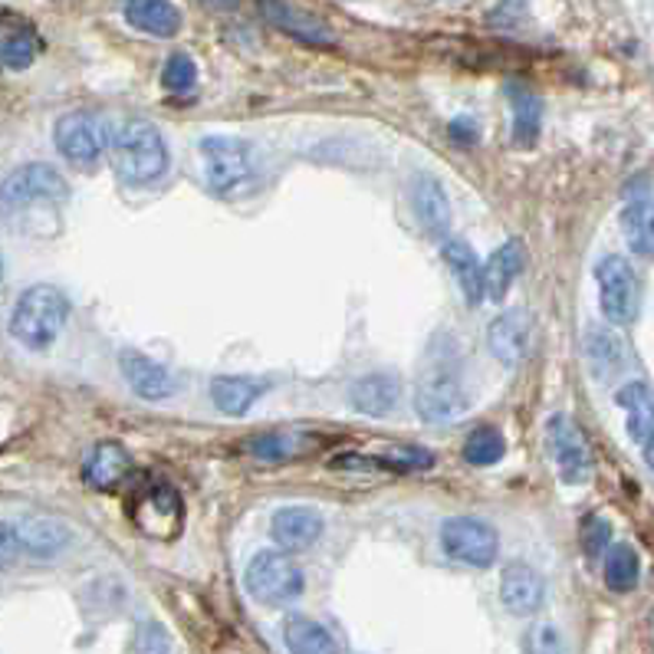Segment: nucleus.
<instances>
[{"label": "nucleus", "instance_id": "obj_20", "mask_svg": "<svg viewBox=\"0 0 654 654\" xmlns=\"http://www.w3.org/2000/svg\"><path fill=\"white\" fill-rule=\"evenodd\" d=\"M40 53L37 30L17 17V14H0V66L8 70H27Z\"/></svg>", "mask_w": 654, "mask_h": 654}, {"label": "nucleus", "instance_id": "obj_39", "mask_svg": "<svg viewBox=\"0 0 654 654\" xmlns=\"http://www.w3.org/2000/svg\"><path fill=\"white\" fill-rule=\"evenodd\" d=\"M21 553H24V546H21L17 527L0 520V569H11V566L17 563Z\"/></svg>", "mask_w": 654, "mask_h": 654}, {"label": "nucleus", "instance_id": "obj_31", "mask_svg": "<svg viewBox=\"0 0 654 654\" xmlns=\"http://www.w3.org/2000/svg\"><path fill=\"white\" fill-rule=\"evenodd\" d=\"M316 447L319 441H309L306 434H257L247 451L257 460H293V457H306Z\"/></svg>", "mask_w": 654, "mask_h": 654}, {"label": "nucleus", "instance_id": "obj_19", "mask_svg": "<svg viewBox=\"0 0 654 654\" xmlns=\"http://www.w3.org/2000/svg\"><path fill=\"white\" fill-rule=\"evenodd\" d=\"M349 402L356 411L372 415V418H385L398 408L402 402V382L388 372H372L353 382L349 388Z\"/></svg>", "mask_w": 654, "mask_h": 654}, {"label": "nucleus", "instance_id": "obj_26", "mask_svg": "<svg viewBox=\"0 0 654 654\" xmlns=\"http://www.w3.org/2000/svg\"><path fill=\"white\" fill-rule=\"evenodd\" d=\"M128 454L122 444L115 441H102L92 447V454L86 457L83 464V480L92 486V490H112L122 483V477L128 473Z\"/></svg>", "mask_w": 654, "mask_h": 654}, {"label": "nucleus", "instance_id": "obj_22", "mask_svg": "<svg viewBox=\"0 0 654 654\" xmlns=\"http://www.w3.org/2000/svg\"><path fill=\"white\" fill-rule=\"evenodd\" d=\"M125 21L151 37L169 40L182 30V14L172 0H125Z\"/></svg>", "mask_w": 654, "mask_h": 654}, {"label": "nucleus", "instance_id": "obj_24", "mask_svg": "<svg viewBox=\"0 0 654 654\" xmlns=\"http://www.w3.org/2000/svg\"><path fill=\"white\" fill-rule=\"evenodd\" d=\"M615 402L628 411L631 441L644 447L654 437V388L647 382H628L615 392Z\"/></svg>", "mask_w": 654, "mask_h": 654}, {"label": "nucleus", "instance_id": "obj_1", "mask_svg": "<svg viewBox=\"0 0 654 654\" xmlns=\"http://www.w3.org/2000/svg\"><path fill=\"white\" fill-rule=\"evenodd\" d=\"M470 408L467 359L454 330H437L415 375V411L428 424H451Z\"/></svg>", "mask_w": 654, "mask_h": 654}, {"label": "nucleus", "instance_id": "obj_6", "mask_svg": "<svg viewBox=\"0 0 654 654\" xmlns=\"http://www.w3.org/2000/svg\"><path fill=\"white\" fill-rule=\"evenodd\" d=\"M247 592L260 605H286L303 595V569L293 563V556L283 550H263L247 566Z\"/></svg>", "mask_w": 654, "mask_h": 654}, {"label": "nucleus", "instance_id": "obj_18", "mask_svg": "<svg viewBox=\"0 0 654 654\" xmlns=\"http://www.w3.org/2000/svg\"><path fill=\"white\" fill-rule=\"evenodd\" d=\"M273 540L286 553H303L322 536V517L309 507H280L273 514Z\"/></svg>", "mask_w": 654, "mask_h": 654}, {"label": "nucleus", "instance_id": "obj_16", "mask_svg": "<svg viewBox=\"0 0 654 654\" xmlns=\"http://www.w3.org/2000/svg\"><path fill=\"white\" fill-rule=\"evenodd\" d=\"M501 599L514 615H536L546 602V582L533 566L510 563L501 576Z\"/></svg>", "mask_w": 654, "mask_h": 654}, {"label": "nucleus", "instance_id": "obj_34", "mask_svg": "<svg viewBox=\"0 0 654 654\" xmlns=\"http://www.w3.org/2000/svg\"><path fill=\"white\" fill-rule=\"evenodd\" d=\"M161 86L175 96H185L198 86V66L188 53H172L165 60V70H161Z\"/></svg>", "mask_w": 654, "mask_h": 654}, {"label": "nucleus", "instance_id": "obj_14", "mask_svg": "<svg viewBox=\"0 0 654 654\" xmlns=\"http://www.w3.org/2000/svg\"><path fill=\"white\" fill-rule=\"evenodd\" d=\"M585 362L595 382L612 385L628 369V346L612 325H589L585 333Z\"/></svg>", "mask_w": 654, "mask_h": 654}, {"label": "nucleus", "instance_id": "obj_21", "mask_svg": "<svg viewBox=\"0 0 654 654\" xmlns=\"http://www.w3.org/2000/svg\"><path fill=\"white\" fill-rule=\"evenodd\" d=\"M411 205H415V214L428 227L431 237H447L454 214H451V201H447V192H444L441 182H434L428 175L415 178V185H411Z\"/></svg>", "mask_w": 654, "mask_h": 654}, {"label": "nucleus", "instance_id": "obj_3", "mask_svg": "<svg viewBox=\"0 0 654 654\" xmlns=\"http://www.w3.org/2000/svg\"><path fill=\"white\" fill-rule=\"evenodd\" d=\"M66 201H70L66 178L53 165H44V161L21 165L0 182V218L11 224L34 214H50Z\"/></svg>", "mask_w": 654, "mask_h": 654}, {"label": "nucleus", "instance_id": "obj_43", "mask_svg": "<svg viewBox=\"0 0 654 654\" xmlns=\"http://www.w3.org/2000/svg\"><path fill=\"white\" fill-rule=\"evenodd\" d=\"M0 280H4V263H0Z\"/></svg>", "mask_w": 654, "mask_h": 654}, {"label": "nucleus", "instance_id": "obj_41", "mask_svg": "<svg viewBox=\"0 0 654 654\" xmlns=\"http://www.w3.org/2000/svg\"><path fill=\"white\" fill-rule=\"evenodd\" d=\"M205 8H211V11H234L240 0H201Z\"/></svg>", "mask_w": 654, "mask_h": 654}, {"label": "nucleus", "instance_id": "obj_28", "mask_svg": "<svg viewBox=\"0 0 654 654\" xmlns=\"http://www.w3.org/2000/svg\"><path fill=\"white\" fill-rule=\"evenodd\" d=\"M283 641L289 654H340L336 638L306 615H289L283 621Z\"/></svg>", "mask_w": 654, "mask_h": 654}, {"label": "nucleus", "instance_id": "obj_33", "mask_svg": "<svg viewBox=\"0 0 654 654\" xmlns=\"http://www.w3.org/2000/svg\"><path fill=\"white\" fill-rule=\"evenodd\" d=\"M507 451V441L497 428H477L467 441H464V460L473 467H490L497 464Z\"/></svg>", "mask_w": 654, "mask_h": 654}, {"label": "nucleus", "instance_id": "obj_4", "mask_svg": "<svg viewBox=\"0 0 654 654\" xmlns=\"http://www.w3.org/2000/svg\"><path fill=\"white\" fill-rule=\"evenodd\" d=\"M70 319V299L53 283H37L21 293L11 312V336L34 353H44L57 343Z\"/></svg>", "mask_w": 654, "mask_h": 654}, {"label": "nucleus", "instance_id": "obj_13", "mask_svg": "<svg viewBox=\"0 0 654 654\" xmlns=\"http://www.w3.org/2000/svg\"><path fill=\"white\" fill-rule=\"evenodd\" d=\"M527 343H530V319L520 306L504 309L486 330V346L494 353V359L504 369H517L527 356Z\"/></svg>", "mask_w": 654, "mask_h": 654}, {"label": "nucleus", "instance_id": "obj_23", "mask_svg": "<svg viewBox=\"0 0 654 654\" xmlns=\"http://www.w3.org/2000/svg\"><path fill=\"white\" fill-rule=\"evenodd\" d=\"M520 270H523V244L520 240H507L504 247H497L494 254H490L486 263H483V293L494 303H504V296L510 293V286L520 276Z\"/></svg>", "mask_w": 654, "mask_h": 654}, {"label": "nucleus", "instance_id": "obj_9", "mask_svg": "<svg viewBox=\"0 0 654 654\" xmlns=\"http://www.w3.org/2000/svg\"><path fill=\"white\" fill-rule=\"evenodd\" d=\"M132 520L135 527L158 540V543H169L182 533V523H185V507H182V497L172 483H148L138 490V497L132 504Z\"/></svg>", "mask_w": 654, "mask_h": 654}, {"label": "nucleus", "instance_id": "obj_30", "mask_svg": "<svg viewBox=\"0 0 654 654\" xmlns=\"http://www.w3.org/2000/svg\"><path fill=\"white\" fill-rule=\"evenodd\" d=\"M510 109H514V135L520 145H530L536 141L540 135V125H543V102L533 89L527 86H510Z\"/></svg>", "mask_w": 654, "mask_h": 654}, {"label": "nucleus", "instance_id": "obj_8", "mask_svg": "<svg viewBox=\"0 0 654 654\" xmlns=\"http://www.w3.org/2000/svg\"><path fill=\"white\" fill-rule=\"evenodd\" d=\"M441 546L444 553L470 569H486L497 563L501 536L486 520L477 517H451L441 523Z\"/></svg>", "mask_w": 654, "mask_h": 654}, {"label": "nucleus", "instance_id": "obj_7", "mask_svg": "<svg viewBox=\"0 0 654 654\" xmlns=\"http://www.w3.org/2000/svg\"><path fill=\"white\" fill-rule=\"evenodd\" d=\"M595 283H599V306L602 316L612 325H628L638 319V306H641V289H638V276L634 267L618 257L608 254L595 263Z\"/></svg>", "mask_w": 654, "mask_h": 654}, {"label": "nucleus", "instance_id": "obj_38", "mask_svg": "<svg viewBox=\"0 0 654 654\" xmlns=\"http://www.w3.org/2000/svg\"><path fill=\"white\" fill-rule=\"evenodd\" d=\"M608 540H612V527L599 517L585 520L582 527V543H585V553L589 556H599L602 550H608Z\"/></svg>", "mask_w": 654, "mask_h": 654}, {"label": "nucleus", "instance_id": "obj_25", "mask_svg": "<svg viewBox=\"0 0 654 654\" xmlns=\"http://www.w3.org/2000/svg\"><path fill=\"white\" fill-rule=\"evenodd\" d=\"M267 388L270 382L257 375H218L211 382V398L224 415H247Z\"/></svg>", "mask_w": 654, "mask_h": 654}, {"label": "nucleus", "instance_id": "obj_27", "mask_svg": "<svg viewBox=\"0 0 654 654\" xmlns=\"http://www.w3.org/2000/svg\"><path fill=\"white\" fill-rule=\"evenodd\" d=\"M441 250H444V263L451 267V273H454V280H457V286L464 293V299L470 306H477L486 293H483V267H480L473 247L467 240H444Z\"/></svg>", "mask_w": 654, "mask_h": 654}, {"label": "nucleus", "instance_id": "obj_40", "mask_svg": "<svg viewBox=\"0 0 654 654\" xmlns=\"http://www.w3.org/2000/svg\"><path fill=\"white\" fill-rule=\"evenodd\" d=\"M451 135H454L457 141H464V145L477 141V128L470 125V119H454V122H451Z\"/></svg>", "mask_w": 654, "mask_h": 654}, {"label": "nucleus", "instance_id": "obj_2", "mask_svg": "<svg viewBox=\"0 0 654 654\" xmlns=\"http://www.w3.org/2000/svg\"><path fill=\"white\" fill-rule=\"evenodd\" d=\"M109 151H112L115 175L132 188H148V185L165 178L169 169H172V151H169L165 135H161L151 122H141V119L125 122L112 135Z\"/></svg>", "mask_w": 654, "mask_h": 654}, {"label": "nucleus", "instance_id": "obj_12", "mask_svg": "<svg viewBox=\"0 0 654 654\" xmlns=\"http://www.w3.org/2000/svg\"><path fill=\"white\" fill-rule=\"evenodd\" d=\"M119 369H122L128 388L145 402H169L178 392V382L165 366L141 356V353H135V349H125L119 356Z\"/></svg>", "mask_w": 654, "mask_h": 654}, {"label": "nucleus", "instance_id": "obj_11", "mask_svg": "<svg viewBox=\"0 0 654 654\" xmlns=\"http://www.w3.org/2000/svg\"><path fill=\"white\" fill-rule=\"evenodd\" d=\"M53 141L60 148V155L73 165H92V161L102 158V151L109 148V132L106 122L92 112H70L57 122L53 128Z\"/></svg>", "mask_w": 654, "mask_h": 654}, {"label": "nucleus", "instance_id": "obj_17", "mask_svg": "<svg viewBox=\"0 0 654 654\" xmlns=\"http://www.w3.org/2000/svg\"><path fill=\"white\" fill-rule=\"evenodd\" d=\"M14 527H17V536H21L24 553L37 556V559L60 556V553L73 543L70 527H66L63 520H57V517H47V514H27V517H21Z\"/></svg>", "mask_w": 654, "mask_h": 654}, {"label": "nucleus", "instance_id": "obj_29", "mask_svg": "<svg viewBox=\"0 0 654 654\" xmlns=\"http://www.w3.org/2000/svg\"><path fill=\"white\" fill-rule=\"evenodd\" d=\"M621 234L631 247V254L654 260V201L634 198L621 211Z\"/></svg>", "mask_w": 654, "mask_h": 654}, {"label": "nucleus", "instance_id": "obj_10", "mask_svg": "<svg viewBox=\"0 0 654 654\" xmlns=\"http://www.w3.org/2000/svg\"><path fill=\"white\" fill-rule=\"evenodd\" d=\"M546 444L553 454V464L559 470V477L572 486L585 483L592 477V451L585 434L579 431V424L569 415H553L546 421Z\"/></svg>", "mask_w": 654, "mask_h": 654}, {"label": "nucleus", "instance_id": "obj_42", "mask_svg": "<svg viewBox=\"0 0 654 654\" xmlns=\"http://www.w3.org/2000/svg\"><path fill=\"white\" fill-rule=\"evenodd\" d=\"M644 460H647V467H651V473H654V437L644 444Z\"/></svg>", "mask_w": 654, "mask_h": 654}, {"label": "nucleus", "instance_id": "obj_35", "mask_svg": "<svg viewBox=\"0 0 654 654\" xmlns=\"http://www.w3.org/2000/svg\"><path fill=\"white\" fill-rule=\"evenodd\" d=\"M369 464L408 473V470H428V467H434V454L424 451V447H395V451H388L382 457H372Z\"/></svg>", "mask_w": 654, "mask_h": 654}, {"label": "nucleus", "instance_id": "obj_37", "mask_svg": "<svg viewBox=\"0 0 654 654\" xmlns=\"http://www.w3.org/2000/svg\"><path fill=\"white\" fill-rule=\"evenodd\" d=\"M135 651L138 654H175V644H172L165 628L155 625V621H145L135 631Z\"/></svg>", "mask_w": 654, "mask_h": 654}, {"label": "nucleus", "instance_id": "obj_15", "mask_svg": "<svg viewBox=\"0 0 654 654\" xmlns=\"http://www.w3.org/2000/svg\"><path fill=\"white\" fill-rule=\"evenodd\" d=\"M263 14L273 27H280L283 34H289L293 40L306 44V47H333L336 37H333V27L312 17L309 11L303 8H293L286 0H263Z\"/></svg>", "mask_w": 654, "mask_h": 654}, {"label": "nucleus", "instance_id": "obj_5", "mask_svg": "<svg viewBox=\"0 0 654 654\" xmlns=\"http://www.w3.org/2000/svg\"><path fill=\"white\" fill-rule=\"evenodd\" d=\"M201 158L208 185L221 198H237L257 182V151L247 138L208 135L201 138Z\"/></svg>", "mask_w": 654, "mask_h": 654}, {"label": "nucleus", "instance_id": "obj_36", "mask_svg": "<svg viewBox=\"0 0 654 654\" xmlns=\"http://www.w3.org/2000/svg\"><path fill=\"white\" fill-rule=\"evenodd\" d=\"M523 647H527V654H566V641H563L559 628L550 625V621L533 625Z\"/></svg>", "mask_w": 654, "mask_h": 654}, {"label": "nucleus", "instance_id": "obj_32", "mask_svg": "<svg viewBox=\"0 0 654 654\" xmlns=\"http://www.w3.org/2000/svg\"><path fill=\"white\" fill-rule=\"evenodd\" d=\"M641 576V559L628 543H615L605 556V585L612 592H631Z\"/></svg>", "mask_w": 654, "mask_h": 654}]
</instances>
